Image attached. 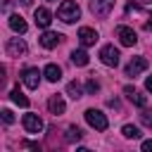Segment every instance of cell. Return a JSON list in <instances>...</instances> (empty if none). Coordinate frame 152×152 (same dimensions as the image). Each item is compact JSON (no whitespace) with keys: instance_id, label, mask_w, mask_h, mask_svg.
<instances>
[{"instance_id":"obj_27","label":"cell","mask_w":152,"mask_h":152,"mask_svg":"<svg viewBox=\"0 0 152 152\" xmlns=\"http://www.w3.org/2000/svg\"><path fill=\"white\" fill-rule=\"evenodd\" d=\"M21 5H31V0H21Z\"/></svg>"},{"instance_id":"obj_4","label":"cell","mask_w":152,"mask_h":152,"mask_svg":"<svg viewBox=\"0 0 152 152\" xmlns=\"http://www.w3.org/2000/svg\"><path fill=\"white\" fill-rule=\"evenodd\" d=\"M21 81H24V86H26V88L36 90V88H38V83H40V74H38V69H33V66L24 69V71H21Z\"/></svg>"},{"instance_id":"obj_7","label":"cell","mask_w":152,"mask_h":152,"mask_svg":"<svg viewBox=\"0 0 152 152\" xmlns=\"http://www.w3.org/2000/svg\"><path fill=\"white\" fill-rule=\"evenodd\" d=\"M147 69V59L145 57H133L131 62H128V66H126V76H138V74H142Z\"/></svg>"},{"instance_id":"obj_22","label":"cell","mask_w":152,"mask_h":152,"mask_svg":"<svg viewBox=\"0 0 152 152\" xmlns=\"http://www.w3.org/2000/svg\"><path fill=\"white\" fill-rule=\"evenodd\" d=\"M86 90H88V93H97V90H100V83H97L95 78H90V81L86 83Z\"/></svg>"},{"instance_id":"obj_24","label":"cell","mask_w":152,"mask_h":152,"mask_svg":"<svg viewBox=\"0 0 152 152\" xmlns=\"http://www.w3.org/2000/svg\"><path fill=\"white\" fill-rule=\"evenodd\" d=\"M140 119H142V124H145V126H150V128H152V112H145V114H140Z\"/></svg>"},{"instance_id":"obj_20","label":"cell","mask_w":152,"mask_h":152,"mask_svg":"<svg viewBox=\"0 0 152 152\" xmlns=\"http://www.w3.org/2000/svg\"><path fill=\"white\" fill-rule=\"evenodd\" d=\"M66 93H69V97H74V100H78V97H81V86H78L76 81H71V83L66 86Z\"/></svg>"},{"instance_id":"obj_13","label":"cell","mask_w":152,"mask_h":152,"mask_svg":"<svg viewBox=\"0 0 152 152\" xmlns=\"http://www.w3.org/2000/svg\"><path fill=\"white\" fill-rule=\"evenodd\" d=\"M124 93H126V97H128V100H131L133 104H138V107H145L147 97H145V95H140V93H138V90H135L133 86H126V88H124Z\"/></svg>"},{"instance_id":"obj_1","label":"cell","mask_w":152,"mask_h":152,"mask_svg":"<svg viewBox=\"0 0 152 152\" xmlns=\"http://www.w3.org/2000/svg\"><path fill=\"white\" fill-rule=\"evenodd\" d=\"M57 17H59L64 24H74V21L81 17V10H78V5H76L74 0H64V2L57 7Z\"/></svg>"},{"instance_id":"obj_28","label":"cell","mask_w":152,"mask_h":152,"mask_svg":"<svg viewBox=\"0 0 152 152\" xmlns=\"http://www.w3.org/2000/svg\"><path fill=\"white\" fill-rule=\"evenodd\" d=\"M140 2H145V5H150V2H152V0H140Z\"/></svg>"},{"instance_id":"obj_23","label":"cell","mask_w":152,"mask_h":152,"mask_svg":"<svg viewBox=\"0 0 152 152\" xmlns=\"http://www.w3.org/2000/svg\"><path fill=\"white\" fill-rule=\"evenodd\" d=\"M0 114H2V121H5V124H14V114H12L10 109H2Z\"/></svg>"},{"instance_id":"obj_6","label":"cell","mask_w":152,"mask_h":152,"mask_svg":"<svg viewBox=\"0 0 152 152\" xmlns=\"http://www.w3.org/2000/svg\"><path fill=\"white\" fill-rule=\"evenodd\" d=\"M114 7V0H90V10L97 17H107Z\"/></svg>"},{"instance_id":"obj_26","label":"cell","mask_w":152,"mask_h":152,"mask_svg":"<svg viewBox=\"0 0 152 152\" xmlns=\"http://www.w3.org/2000/svg\"><path fill=\"white\" fill-rule=\"evenodd\" d=\"M145 88L152 93V76H147V81H145Z\"/></svg>"},{"instance_id":"obj_15","label":"cell","mask_w":152,"mask_h":152,"mask_svg":"<svg viewBox=\"0 0 152 152\" xmlns=\"http://www.w3.org/2000/svg\"><path fill=\"white\" fill-rule=\"evenodd\" d=\"M48 109H50V114H64V100H62V95H52L48 100Z\"/></svg>"},{"instance_id":"obj_17","label":"cell","mask_w":152,"mask_h":152,"mask_svg":"<svg viewBox=\"0 0 152 152\" xmlns=\"http://www.w3.org/2000/svg\"><path fill=\"white\" fill-rule=\"evenodd\" d=\"M10 97H12V102H14V104H19V107H28V97H26L19 88H12Z\"/></svg>"},{"instance_id":"obj_19","label":"cell","mask_w":152,"mask_h":152,"mask_svg":"<svg viewBox=\"0 0 152 152\" xmlns=\"http://www.w3.org/2000/svg\"><path fill=\"white\" fill-rule=\"evenodd\" d=\"M64 140H66V142H78V140H81V131H78V128H74V126H71V128H66Z\"/></svg>"},{"instance_id":"obj_25","label":"cell","mask_w":152,"mask_h":152,"mask_svg":"<svg viewBox=\"0 0 152 152\" xmlns=\"http://www.w3.org/2000/svg\"><path fill=\"white\" fill-rule=\"evenodd\" d=\"M142 150H145V152H152V140H145V142H142Z\"/></svg>"},{"instance_id":"obj_21","label":"cell","mask_w":152,"mask_h":152,"mask_svg":"<svg viewBox=\"0 0 152 152\" xmlns=\"http://www.w3.org/2000/svg\"><path fill=\"white\" fill-rule=\"evenodd\" d=\"M121 133H124L126 138H133V140H135V138H140V131H138L135 126H131V124H126V126L121 128Z\"/></svg>"},{"instance_id":"obj_14","label":"cell","mask_w":152,"mask_h":152,"mask_svg":"<svg viewBox=\"0 0 152 152\" xmlns=\"http://www.w3.org/2000/svg\"><path fill=\"white\" fill-rule=\"evenodd\" d=\"M43 76H45L50 83H57V81L62 78V69H59L57 64H48V66L43 69Z\"/></svg>"},{"instance_id":"obj_2","label":"cell","mask_w":152,"mask_h":152,"mask_svg":"<svg viewBox=\"0 0 152 152\" xmlns=\"http://www.w3.org/2000/svg\"><path fill=\"white\" fill-rule=\"evenodd\" d=\"M86 121H88L95 131H107V126H109V124H107V116H104L100 109H88V112H86Z\"/></svg>"},{"instance_id":"obj_5","label":"cell","mask_w":152,"mask_h":152,"mask_svg":"<svg viewBox=\"0 0 152 152\" xmlns=\"http://www.w3.org/2000/svg\"><path fill=\"white\" fill-rule=\"evenodd\" d=\"M21 124H24V128H26L28 133H40V131H43V119H40L38 114H24Z\"/></svg>"},{"instance_id":"obj_18","label":"cell","mask_w":152,"mask_h":152,"mask_svg":"<svg viewBox=\"0 0 152 152\" xmlns=\"http://www.w3.org/2000/svg\"><path fill=\"white\" fill-rule=\"evenodd\" d=\"M71 62H74L76 66H86V64H88V55H86L83 50H74V52H71Z\"/></svg>"},{"instance_id":"obj_9","label":"cell","mask_w":152,"mask_h":152,"mask_svg":"<svg viewBox=\"0 0 152 152\" xmlns=\"http://www.w3.org/2000/svg\"><path fill=\"white\" fill-rule=\"evenodd\" d=\"M7 52H10L12 57H24V55H26V43H24L21 38H10V40H7Z\"/></svg>"},{"instance_id":"obj_12","label":"cell","mask_w":152,"mask_h":152,"mask_svg":"<svg viewBox=\"0 0 152 152\" xmlns=\"http://www.w3.org/2000/svg\"><path fill=\"white\" fill-rule=\"evenodd\" d=\"M59 40H62V36H59V33H55V31H45V33L40 36V45H43V48H48V50H50V48H57V43H59Z\"/></svg>"},{"instance_id":"obj_11","label":"cell","mask_w":152,"mask_h":152,"mask_svg":"<svg viewBox=\"0 0 152 152\" xmlns=\"http://www.w3.org/2000/svg\"><path fill=\"white\" fill-rule=\"evenodd\" d=\"M78 40H81V45H95V40H97V33H95L93 28L83 26V28H78Z\"/></svg>"},{"instance_id":"obj_8","label":"cell","mask_w":152,"mask_h":152,"mask_svg":"<svg viewBox=\"0 0 152 152\" xmlns=\"http://www.w3.org/2000/svg\"><path fill=\"white\" fill-rule=\"evenodd\" d=\"M116 36H119V40H121V45H135V40H138V36H135V31L133 28H128V26H119L116 28Z\"/></svg>"},{"instance_id":"obj_29","label":"cell","mask_w":152,"mask_h":152,"mask_svg":"<svg viewBox=\"0 0 152 152\" xmlns=\"http://www.w3.org/2000/svg\"><path fill=\"white\" fill-rule=\"evenodd\" d=\"M147 28H152V21H147Z\"/></svg>"},{"instance_id":"obj_3","label":"cell","mask_w":152,"mask_h":152,"mask_svg":"<svg viewBox=\"0 0 152 152\" xmlns=\"http://www.w3.org/2000/svg\"><path fill=\"white\" fill-rule=\"evenodd\" d=\"M100 59H102V64H107V66H116V64H119V50H116L114 45H104V48L100 50Z\"/></svg>"},{"instance_id":"obj_10","label":"cell","mask_w":152,"mask_h":152,"mask_svg":"<svg viewBox=\"0 0 152 152\" xmlns=\"http://www.w3.org/2000/svg\"><path fill=\"white\" fill-rule=\"evenodd\" d=\"M33 19H36V26L48 28V26H50V21H52V14H50V10H48V7H38V10L33 12Z\"/></svg>"},{"instance_id":"obj_16","label":"cell","mask_w":152,"mask_h":152,"mask_svg":"<svg viewBox=\"0 0 152 152\" xmlns=\"http://www.w3.org/2000/svg\"><path fill=\"white\" fill-rule=\"evenodd\" d=\"M10 28H12L14 33H26V21H24L19 14H12V17H10Z\"/></svg>"}]
</instances>
